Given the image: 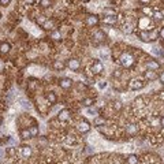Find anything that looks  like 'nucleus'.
<instances>
[{"instance_id":"nucleus-38","label":"nucleus","mask_w":164,"mask_h":164,"mask_svg":"<svg viewBox=\"0 0 164 164\" xmlns=\"http://www.w3.org/2000/svg\"><path fill=\"white\" fill-rule=\"evenodd\" d=\"M160 81H161V84H164V71L160 74Z\"/></svg>"},{"instance_id":"nucleus-9","label":"nucleus","mask_w":164,"mask_h":164,"mask_svg":"<svg viewBox=\"0 0 164 164\" xmlns=\"http://www.w3.org/2000/svg\"><path fill=\"white\" fill-rule=\"evenodd\" d=\"M70 115H71L70 109L64 108V109H62V111L59 112V115H58V119H59L60 122H66V120L70 119Z\"/></svg>"},{"instance_id":"nucleus-10","label":"nucleus","mask_w":164,"mask_h":164,"mask_svg":"<svg viewBox=\"0 0 164 164\" xmlns=\"http://www.w3.org/2000/svg\"><path fill=\"white\" fill-rule=\"evenodd\" d=\"M72 80H70V78H62V80L59 81V86L62 89H70L72 86Z\"/></svg>"},{"instance_id":"nucleus-19","label":"nucleus","mask_w":164,"mask_h":164,"mask_svg":"<svg viewBox=\"0 0 164 164\" xmlns=\"http://www.w3.org/2000/svg\"><path fill=\"white\" fill-rule=\"evenodd\" d=\"M145 78H146L148 81L157 80V72L156 71H152V70H148V71L145 72Z\"/></svg>"},{"instance_id":"nucleus-17","label":"nucleus","mask_w":164,"mask_h":164,"mask_svg":"<svg viewBox=\"0 0 164 164\" xmlns=\"http://www.w3.org/2000/svg\"><path fill=\"white\" fill-rule=\"evenodd\" d=\"M103 15L104 16H114L116 15V10L114 7H105L103 10Z\"/></svg>"},{"instance_id":"nucleus-39","label":"nucleus","mask_w":164,"mask_h":164,"mask_svg":"<svg viewBox=\"0 0 164 164\" xmlns=\"http://www.w3.org/2000/svg\"><path fill=\"white\" fill-rule=\"evenodd\" d=\"M151 0H140V3H142V4H148Z\"/></svg>"},{"instance_id":"nucleus-28","label":"nucleus","mask_w":164,"mask_h":164,"mask_svg":"<svg viewBox=\"0 0 164 164\" xmlns=\"http://www.w3.org/2000/svg\"><path fill=\"white\" fill-rule=\"evenodd\" d=\"M51 38H53V40H56V41H59L60 40V32L59 30H52L51 32Z\"/></svg>"},{"instance_id":"nucleus-42","label":"nucleus","mask_w":164,"mask_h":164,"mask_svg":"<svg viewBox=\"0 0 164 164\" xmlns=\"http://www.w3.org/2000/svg\"><path fill=\"white\" fill-rule=\"evenodd\" d=\"M1 157H3V152H1V151H0V159H1Z\"/></svg>"},{"instance_id":"nucleus-44","label":"nucleus","mask_w":164,"mask_h":164,"mask_svg":"<svg viewBox=\"0 0 164 164\" xmlns=\"http://www.w3.org/2000/svg\"><path fill=\"white\" fill-rule=\"evenodd\" d=\"M0 124H1V119H0Z\"/></svg>"},{"instance_id":"nucleus-4","label":"nucleus","mask_w":164,"mask_h":164,"mask_svg":"<svg viewBox=\"0 0 164 164\" xmlns=\"http://www.w3.org/2000/svg\"><path fill=\"white\" fill-rule=\"evenodd\" d=\"M85 23H86V26H90V28L97 26V25L100 23V18L97 15H94V14H90V15H88L85 18Z\"/></svg>"},{"instance_id":"nucleus-34","label":"nucleus","mask_w":164,"mask_h":164,"mask_svg":"<svg viewBox=\"0 0 164 164\" xmlns=\"http://www.w3.org/2000/svg\"><path fill=\"white\" fill-rule=\"evenodd\" d=\"M114 108L118 109V111H120V109H122V104H120L119 101H116V103H114Z\"/></svg>"},{"instance_id":"nucleus-8","label":"nucleus","mask_w":164,"mask_h":164,"mask_svg":"<svg viewBox=\"0 0 164 164\" xmlns=\"http://www.w3.org/2000/svg\"><path fill=\"white\" fill-rule=\"evenodd\" d=\"M77 129H78V131L80 133L85 134V133H88L89 130H90V124H89L86 120H81L80 123L77 124Z\"/></svg>"},{"instance_id":"nucleus-27","label":"nucleus","mask_w":164,"mask_h":164,"mask_svg":"<svg viewBox=\"0 0 164 164\" xmlns=\"http://www.w3.org/2000/svg\"><path fill=\"white\" fill-rule=\"evenodd\" d=\"M51 4H52V0H40V7L43 8L51 7Z\"/></svg>"},{"instance_id":"nucleus-11","label":"nucleus","mask_w":164,"mask_h":164,"mask_svg":"<svg viewBox=\"0 0 164 164\" xmlns=\"http://www.w3.org/2000/svg\"><path fill=\"white\" fill-rule=\"evenodd\" d=\"M159 67H160V64L157 63L156 60H148V62H146V68H148V70L156 71V70H159Z\"/></svg>"},{"instance_id":"nucleus-29","label":"nucleus","mask_w":164,"mask_h":164,"mask_svg":"<svg viewBox=\"0 0 164 164\" xmlns=\"http://www.w3.org/2000/svg\"><path fill=\"white\" fill-rule=\"evenodd\" d=\"M153 11H155V8H152V7H144L142 8V12L146 14V15H149V16L153 15Z\"/></svg>"},{"instance_id":"nucleus-6","label":"nucleus","mask_w":164,"mask_h":164,"mask_svg":"<svg viewBox=\"0 0 164 164\" xmlns=\"http://www.w3.org/2000/svg\"><path fill=\"white\" fill-rule=\"evenodd\" d=\"M138 25H140V28L142 29V30H151V26H152V23H151V21L148 19V16H142V18H140V21H138Z\"/></svg>"},{"instance_id":"nucleus-26","label":"nucleus","mask_w":164,"mask_h":164,"mask_svg":"<svg viewBox=\"0 0 164 164\" xmlns=\"http://www.w3.org/2000/svg\"><path fill=\"white\" fill-rule=\"evenodd\" d=\"M127 163L129 164H137L138 163V157H137L136 155H130V156H127Z\"/></svg>"},{"instance_id":"nucleus-32","label":"nucleus","mask_w":164,"mask_h":164,"mask_svg":"<svg viewBox=\"0 0 164 164\" xmlns=\"http://www.w3.org/2000/svg\"><path fill=\"white\" fill-rule=\"evenodd\" d=\"M10 3H11V0H0V6L1 7H7V6H10Z\"/></svg>"},{"instance_id":"nucleus-12","label":"nucleus","mask_w":164,"mask_h":164,"mask_svg":"<svg viewBox=\"0 0 164 164\" xmlns=\"http://www.w3.org/2000/svg\"><path fill=\"white\" fill-rule=\"evenodd\" d=\"M137 130H138V129H137V124H134V123H130L126 126V133H127L129 136H136Z\"/></svg>"},{"instance_id":"nucleus-35","label":"nucleus","mask_w":164,"mask_h":164,"mask_svg":"<svg viewBox=\"0 0 164 164\" xmlns=\"http://www.w3.org/2000/svg\"><path fill=\"white\" fill-rule=\"evenodd\" d=\"M34 1H36V0H25V4H26V6H33Z\"/></svg>"},{"instance_id":"nucleus-33","label":"nucleus","mask_w":164,"mask_h":164,"mask_svg":"<svg viewBox=\"0 0 164 164\" xmlns=\"http://www.w3.org/2000/svg\"><path fill=\"white\" fill-rule=\"evenodd\" d=\"M7 153L10 155V156H14L16 153V149L15 148H7Z\"/></svg>"},{"instance_id":"nucleus-37","label":"nucleus","mask_w":164,"mask_h":164,"mask_svg":"<svg viewBox=\"0 0 164 164\" xmlns=\"http://www.w3.org/2000/svg\"><path fill=\"white\" fill-rule=\"evenodd\" d=\"M99 86H100V89H104L107 86V82H101V84H99Z\"/></svg>"},{"instance_id":"nucleus-20","label":"nucleus","mask_w":164,"mask_h":164,"mask_svg":"<svg viewBox=\"0 0 164 164\" xmlns=\"http://www.w3.org/2000/svg\"><path fill=\"white\" fill-rule=\"evenodd\" d=\"M52 66H53V68H55V70H58V71H59V70H63V68L66 67V63H64L63 60H55Z\"/></svg>"},{"instance_id":"nucleus-25","label":"nucleus","mask_w":164,"mask_h":164,"mask_svg":"<svg viewBox=\"0 0 164 164\" xmlns=\"http://www.w3.org/2000/svg\"><path fill=\"white\" fill-rule=\"evenodd\" d=\"M19 136L22 137L23 140H26V138H32V134H30V131H29V130H21Z\"/></svg>"},{"instance_id":"nucleus-30","label":"nucleus","mask_w":164,"mask_h":164,"mask_svg":"<svg viewBox=\"0 0 164 164\" xmlns=\"http://www.w3.org/2000/svg\"><path fill=\"white\" fill-rule=\"evenodd\" d=\"M29 131H30L32 137H37V136H38V127H37V126H32V127L29 129Z\"/></svg>"},{"instance_id":"nucleus-1","label":"nucleus","mask_w":164,"mask_h":164,"mask_svg":"<svg viewBox=\"0 0 164 164\" xmlns=\"http://www.w3.org/2000/svg\"><path fill=\"white\" fill-rule=\"evenodd\" d=\"M120 64L123 66L124 68H131L136 63V58L133 56V53L130 52H123L120 55Z\"/></svg>"},{"instance_id":"nucleus-41","label":"nucleus","mask_w":164,"mask_h":164,"mask_svg":"<svg viewBox=\"0 0 164 164\" xmlns=\"http://www.w3.org/2000/svg\"><path fill=\"white\" fill-rule=\"evenodd\" d=\"M90 0H82V3H89Z\"/></svg>"},{"instance_id":"nucleus-40","label":"nucleus","mask_w":164,"mask_h":164,"mask_svg":"<svg viewBox=\"0 0 164 164\" xmlns=\"http://www.w3.org/2000/svg\"><path fill=\"white\" fill-rule=\"evenodd\" d=\"M161 126H164V116L161 118Z\"/></svg>"},{"instance_id":"nucleus-24","label":"nucleus","mask_w":164,"mask_h":164,"mask_svg":"<svg viewBox=\"0 0 164 164\" xmlns=\"http://www.w3.org/2000/svg\"><path fill=\"white\" fill-rule=\"evenodd\" d=\"M153 18H155V19H159V21H161V19H163V18H164V15H163V12H161V11H157V8H155V11H153Z\"/></svg>"},{"instance_id":"nucleus-21","label":"nucleus","mask_w":164,"mask_h":164,"mask_svg":"<svg viewBox=\"0 0 164 164\" xmlns=\"http://www.w3.org/2000/svg\"><path fill=\"white\" fill-rule=\"evenodd\" d=\"M81 104L84 105V107H92V105L94 104V100H93V99H90V97H86V99H82Z\"/></svg>"},{"instance_id":"nucleus-18","label":"nucleus","mask_w":164,"mask_h":164,"mask_svg":"<svg viewBox=\"0 0 164 164\" xmlns=\"http://www.w3.org/2000/svg\"><path fill=\"white\" fill-rule=\"evenodd\" d=\"M43 28L45 30H55V22H53V19H47L44 22V25H43Z\"/></svg>"},{"instance_id":"nucleus-7","label":"nucleus","mask_w":164,"mask_h":164,"mask_svg":"<svg viewBox=\"0 0 164 164\" xmlns=\"http://www.w3.org/2000/svg\"><path fill=\"white\" fill-rule=\"evenodd\" d=\"M145 86V84L141 80H131L129 82V89L131 90H138V89H142Z\"/></svg>"},{"instance_id":"nucleus-14","label":"nucleus","mask_w":164,"mask_h":164,"mask_svg":"<svg viewBox=\"0 0 164 164\" xmlns=\"http://www.w3.org/2000/svg\"><path fill=\"white\" fill-rule=\"evenodd\" d=\"M45 99H47V101L49 104H56V101H58V97H56V94L53 92L45 93Z\"/></svg>"},{"instance_id":"nucleus-3","label":"nucleus","mask_w":164,"mask_h":164,"mask_svg":"<svg viewBox=\"0 0 164 164\" xmlns=\"http://www.w3.org/2000/svg\"><path fill=\"white\" fill-rule=\"evenodd\" d=\"M66 67H68L71 71H80V68H81V62L78 59H67V62H66Z\"/></svg>"},{"instance_id":"nucleus-23","label":"nucleus","mask_w":164,"mask_h":164,"mask_svg":"<svg viewBox=\"0 0 164 164\" xmlns=\"http://www.w3.org/2000/svg\"><path fill=\"white\" fill-rule=\"evenodd\" d=\"M105 123H107V120H105L104 116H97L96 119H94V124L96 126H104Z\"/></svg>"},{"instance_id":"nucleus-2","label":"nucleus","mask_w":164,"mask_h":164,"mask_svg":"<svg viewBox=\"0 0 164 164\" xmlns=\"http://www.w3.org/2000/svg\"><path fill=\"white\" fill-rule=\"evenodd\" d=\"M140 38L142 41H145V43H149V41H153V40H156V37H157V33L156 32H152V33H149V32H145V30H142V32H140Z\"/></svg>"},{"instance_id":"nucleus-13","label":"nucleus","mask_w":164,"mask_h":164,"mask_svg":"<svg viewBox=\"0 0 164 164\" xmlns=\"http://www.w3.org/2000/svg\"><path fill=\"white\" fill-rule=\"evenodd\" d=\"M93 37H94V40H96L97 43H103V41L105 40V34H104V32H101V30H96V32L93 33Z\"/></svg>"},{"instance_id":"nucleus-43","label":"nucleus","mask_w":164,"mask_h":164,"mask_svg":"<svg viewBox=\"0 0 164 164\" xmlns=\"http://www.w3.org/2000/svg\"><path fill=\"white\" fill-rule=\"evenodd\" d=\"M0 19H1V14H0Z\"/></svg>"},{"instance_id":"nucleus-5","label":"nucleus","mask_w":164,"mask_h":164,"mask_svg":"<svg viewBox=\"0 0 164 164\" xmlns=\"http://www.w3.org/2000/svg\"><path fill=\"white\" fill-rule=\"evenodd\" d=\"M103 70H104V66H103V63H101L100 60H94L93 64L90 66V72L94 74V75H96V74H100Z\"/></svg>"},{"instance_id":"nucleus-22","label":"nucleus","mask_w":164,"mask_h":164,"mask_svg":"<svg viewBox=\"0 0 164 164\" xmlns=\"http://www.w3.org/2000/svg\"><path fill=\"white\" fill-rule=\"evenodd\" d=\"M116 15H114V16H104V23H107V25H115L116 23Z\"/></svg>"},{"instance_id":"nucleus-36","label":"nucleus","mask_w":164,"mask_h":164,"mask_svg":"<svg viewBox=\"0 0 164 164\" xmlns=\"http://www.w3.org/2000/svg\"><path fill=\"white\" fill-rule=\"evenodd\" d=\"M159 36H160V38H163V40H164V28L160 29V32H159Z\"/></svg>"},{"instance_id":"nucleus-16","label":"nucleus","mask_w":164,"mask_h":164,"mask_svg":"<svg viewBox=\"0 0 164 164\" xmlns=\"http://www.w3.org/2000/svg\"><path fill=\"white\" fill-rule=\"evenodd\" d=\"M10 49H11L10 43H1V44H0V53H1V55L8 53V52H10Z\"/></svg>"},{"instance_id":"nucleus-31","label":"nucleus","mask_w":164,"mask_h":164,"mask_svg":"<svg viewBox=\"0 0 164 164\" xmlns=\"http://www.w3.org/2000/svg\"><path fill=\"white\" fill-rule=\"evenodd\" d=\"M47 19H48L47 16H44V15H38V18H37V22H38V23H40L41 26H43V25H44V22H45Z\"/></svg>"},{"instance_id":"nucleus-15","label":"nucleus","mask_w":164,"mask_h":164,"mask_svg":"<svg viewBox=\"0 0 164 164\" xmlns=\"http://www.w3.org/2000/svg\"><path fill=\"white\" fill-rule=\"evenodd\" d=\"M21 151H22V155H23V157H30L32 156V148L29 146V145H23V146H21Z\"/></svg>"}]
</instances>
